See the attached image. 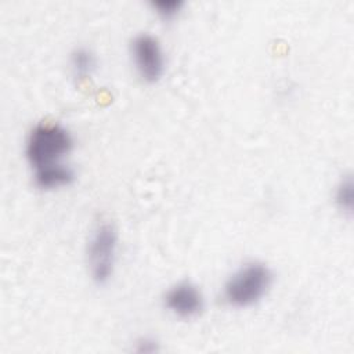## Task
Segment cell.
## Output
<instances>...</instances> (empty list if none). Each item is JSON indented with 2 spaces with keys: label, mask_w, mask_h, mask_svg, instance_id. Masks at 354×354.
<instances>
[{
  "label": "cell",
  "mask_w": 354,
  "mask_h": 354,
  "mask_svg": "<svg viewBox=\"0 0 354 354\" xmlns=\"http://www.w3.org/2000/svg\"><path fill=\"white\" fill-rule=\"evenodd\" d=\"M271 268L261 261H248L238 267L223 286L224 301L234 308H248L261 301L272 286Z\"/></svg>",
  "instance_id": "2"
},
{
  "label": "cell",
  "mask_w": 354,
  "mask_h": 354,
  "mask_svg": "<svg viewBox=\"0 0 354 354\" xmlns=\"http://www.w3.org/2000/svg\"><path fill=\"white\" fill-rule=\"evenodd\" d=\"M130 55L138 77L148 83L162 79L166 69V57L160 41L151 33H138L130 43Z\"/></svg>",
  "instance_id": "4"
},
{
  "label": "cell",
  "mask_w": 354,
  "mask_h": 354,
  "mask_svg": "<svg viewBox=\"0 0 354 354\" xmlns=\"http://www.w3.org/2000/svg\"><path fill=\"white\" fill-rule=\"evenodd\" d=\"M156 342L148 337H142L137 342V351L138 353H153L156 351Z\"/></svg>",
  "instance_id": "10"
},
{
  "label": "cell",
  "mask_w": 354,
  "mask_h": 354,
  "mask_svg": "<svg viewBox=\"0 0 354 354\" xmlns=\"http://www.w3.org/2000/svg\"><path fill=\"white\" fill-rule=\"evenodd\" d=\"M69 71L77 80H86L97 71V57L87 47H76L69 54Z\"/></svg>",
  "instance_id": "7"
},
{
  "label": "cell",
  "mask_w": 354,
  "mask_h": 354,
  "mask_svg": "<svg viewBox=\"0 0 354 354\" xmlns=\"http://www.w3.org/2000/svg\"><path fill=\"white\" fill-rule=\"evenodd\" d=\"M35 185L41 191H57L69 187L75 181V170L69 163L32 171Z\"/></svg>",
  "instance_id": "6"
},
{
  "label": "cell",
  "mask_w": 354,
  "mask_h": 354,
  "mask_svg": "<svg viewBox=\"0 0 354 354\" xmlns=\"http://www.w3.org/2000/svg\"><path fill=\"white\" fill-rule=\"evenodd\" d=\"M73 136L59 122H40L25 138V158L32 171L68 163L65 159L73 149Z\"/></svg>",
  "instance_id": "1"
},
{
  "label": "cell",
  "mask_w": 354,
  "mask_h": 354,
  "mask_svg": "<svg viewBox=\"0 0 354 354\" xmlns=\"http://www.w3.org/2000/svg\"><path fill=\"white\" fill-rule=\"evenodd\" d=\"M354 192H353V178L351 176L342 177L333 191V202L335 206L346 216H351L353 213V201Z\"/></svg>",
  "instance_id": "8"
},
{
  "label": "cell",
  "mask_w": 354,
  "mask_h": 354,
  "mask_svg": "<svg viewBox=\"0 0 354 354\" xmlns=\"http://www.w3.org/2000/svg\"><path fill=\"white\" fill-rule=\"evenodd\" d=\"M151 8L162 21H173L181 14L184 8V1L183 0H156V1H151Z\"/></svg>",
  "instance_id": "9"
},
{
  "label": "cell",
  "mask_w": 354,
  "mask_h": 354,
  "mask_svg": "<svg viewBox=\"0 0 354 354\" xmlns=\"http://www.w3.org/2000/svg\"><path fill=\"white\" fill-rule=\"evenodd\" d=\"M163 306L169 313L181 319H192L202 314L205 297L198 285L191 281H180L166 290Z\"/></svg>",
  "instance_id": "5"
},
{
  "label": "cell",
  "mask_w": 354,
  "mask_h": 354,
  "mask_svg": "<svg viewBox=\"0 0 354 354\" xmlns=\"http://www.w3.org/2000/svg\"><path fill=\"white\" fill-rule=\"evenodd\" d=\"M119 250V234L112 223H98L86 243V264L90 278L97 285H105L115 272Z\"/></svg>",
  "instance_id": "3"
}]
</instances>
